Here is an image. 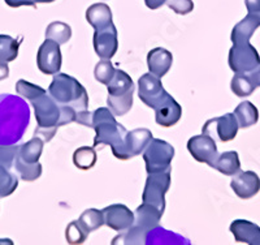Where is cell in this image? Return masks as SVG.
<instances>
[{
	"mask_svg": "<svg viewBox=\"0 0 260 245\" xmlns=\"http://www.w3.org/2000/svg\"><path fill=\"white\" fill-rule=\"evenodd\" d=\"M30 110L26 102L12 94H0V145H15L29 127Z\"/></svg>",
	"mask_w": 260,
	"mask_h": 245,
	"instance_id": "obj_1",
	"label": "cell"
},
{
	"mask_svg": "<svg viewBox=\"0 0 260 245\" xmlns=\"http://www.w3.org/2000/svg\"><path fill=\"white\" fill-rule=\"evenodd\" d=\"M48 94L59 104L73 107L77 113L86 111L89 107V95L86 89L78 83V80L69 74H53Z\"/></svg>",
	"mask_w": 260,
	"mask_h": 245,
	"instance_id": "obj_2",
	"label": "cell"
},
{
	"mask_svg": "<svg viewBox=\"0 0 260 245\" xmlns=\"http://www.w3.org/2000/svg\"><path fill=\"white\" fill-rule=\"evenodd\" d=\"M94 148L99 145H108L112 149V153L116 158L121 159L124 151L125 141H126L127 130L115 118L110 120H104L95 125Z\"/></svg>",
	"mask_w": 260,
	"mask_h": 245,
	"instance_id": "obj_3",
	"label": "cell"
},
{
	"mask_svg": "<svg viewBox=\"0 0 260 245\" xmlns=\"http://www.w3.org/2000/svg\"><path fill=\"white\" fill-rule=\"evenodd\" d=\"M171 174L172 169L148 174L145 189H143L142 202L152 205V206L157 207L161 213H164L166 193L168 192L169 186H171Z\"/></svg>",
	"mask_w": 260,
	"mask_h": 245,
	"instance_id": "obj_4",
	"label": "cell"
},
{
	"mask_svg": "<svg viewBox=\"0 0 260 245\" xmlns=\"http://www.w3.org/2000/svg\"><path fill=\"white\" fill-rule=\"evenodd\" d=\"M175 157V148L169 142L160 139H152L143 151L147 174L166 171L171 169L172 159Z\"/></svg>",
	"mask_w": 260,
	"mask_h": 245,
	"instance_id": "obj_5",
	"label": "cell"
},
{
	"mask_svg": "<svg viewBox=\"0 0 260 245\" xmlns=\"http://www.w3.org/2000/svg\"><path fill=\"white\" fill-rule=\"evenodd\" d=\"M229 67L234 73H251L260 65V57L256 48L247 43L233 44L229 51Z\"/></svg>",
	"mask_w": 260,
	"mask_h": 245,
	"instance_id": "obj_6",
	"label": "cell"
},
{
	"mask_svg": "<svg viewBox=\"0 0 260 245\" xmlns=\"http://www.w3.org/2000/svg\"><path fill=\"white\" fill-rule=\"evenodd\" d=\"M240 129V124L237 121L234 114L228 113L219 118H213L206 121L202 128V133L208 134L212 139H217L221 142L233 141Z\"/></svg>",
	"mask_w": 260,
	"mask_h": 245,
	"instance_id": "obj_7",
	"label": "cell"
},
{
	"mask_svg": "<svg viewBox=\"0 0 260 245\" xmlns=\"http://www.w3.org/2000/svg\"><path fill=\"white\" fill-rule=\"evenodd\" d=\"M30 102H31V106L34 108L38 127L59 128L61 110H60V104L50 94L47 95V93H46V94L41 95V97L36 98V99H32Z\"/></svg>",
	"mask_w": 260,
	"mask_h": 245,
	"instance_id": "obj_8",
	"label": "cell"
},
{
	"mask_svg": "<svg viewBox=\"0 0 260 245\" xmlns=\"http://www.w3.org/2000/svg\"><path fill=\"white\" fill-rule=\"evenodd\" d=\"M138 95L139 99L146 106L155 110L169 94L164 90V86L159 77L148 72V73L142 74L138 80Z\"/></svg>",
	"mask_w": 260,
	"mask_h": 245,
	"instance_id": "obj_9",
	"label": "cell"
},
{
	"mask_svg": "<svg viewBox=\"0 0 260 245\" xmlns=\"http://www.w3.org/2000/svg\"><path fill=\"white\" fill-rule=\"evenodd\" d=\"M61 51L60 44L53 39L46 38L37 53V65L39 71L45 74H56L61 69Z\"/></svg>",
	"mask_w": 260,
	"mask_h": 245,
	"instance_id": "obj_10",
	"label": "cell"
},
{
	"mask_svg": "<svg viewBox=\"0 0 260 245\" xmlns=\"http://www.w3.org/2000/svg\"><path fill=\"white\" fill-rule=\"evenodd\" d=\"M187 150L197 162L206 163L211 167L219 155L215 139H212L208 134H204V133L191 137L187 141Z\"/></svg>",
	"mask_w": 260,
	"mask_h": 245,
	"instance_id": "obj_11",
	"label": "cell"
},
{
	"mask_svg": "<svg viewBox=\"0 0 260 245\" xmlns=\"http://www.w3.org/2000/svg\"><path fill=\"white\" fill-rule=\"evenodd\" d=\"M92 43L95 52L101 59H112L118 48L117 29L113 22L103 29L95 30Z\"/></svg>",
	"mask_w": 260,
	"mask_h": 245,
	"instance_id": "obj_12",
	"label": "cell"
},
{
	"mask_svg": "<svg viewBox=\"0 0 260 245\" xmlns=\"http://www.w3.org/2000/svg\"><path fill=\"white\" fill-rule=\"evenodd\" d=\"M104 223L115 231L124 232L134 223V213L126 205L115 204L103 209Z\"/></svg>",
	"mask_w": 260,
	"mask_h": 245,
	"instance_id": "obj_13",
	"label": "cell"
},
{
	"mask_svg": "<svg viewBox=\"0 0 260 245\" xmlns=\"http://www.w3.org/2000/svg\"><path fill=\"white\" fill-rule=\"evenodd\" d=\"M233 192L242 200L254 197L260 190V179L254 171H238L231 181Z\"/></svg>",
	"mask_w": 260,
	"mask_h": 245,
	"instance_id": "obj_14",
	"label": "cell"
},
{
	"mask_svg": "<svg viewBox=\"0 0 260 245\" xmlns=\"http://www.w3.org/2000/svg\"><path fill=\"white\" fill-rule=\"evenodd\" d=\"M152 139V132L147 128H138L127 132L121 160H127L143 153Z\"/></svg>",
	"mask_w": 260,
	"mask_h": 245,
	"instance_id": "obj_15",
	"label": "cell"
},
{
	"mask_svg": "<svg viewBox=\"0 0 260 245\" xmlns=\"http://www.w3.org/2000/svg\"><path fill=\"white\" fill-rule=\"evenodd\" d=\"M162 214L164 213H161L157 207L143 202V204L134 211L133 227L139 230L142 233H145L146 236H147L148 232H150L152 228L159 226Z\"/></svg>",
	"mask_w": 260,
	"mask_h": 245,
	"instance_id": "obj_16",
	"label": "cell"
},
{
	"mask_svg": "<svg viewBox=\"0 0 260 245\" xmlns=\"http://www.w3.org/2000/svg\"><path fill=\"white\" fill-rule=\"evenodd\" d=\"M182 116V107L171 94L155 108V119L161 127H173Z\"/></svg>",
	"mask_w": 260,
	"mask_h": 245,
	"instance_id": "obj_17",
	"label": "cell"
},
{
	"mask_svg": "<svg viewBox=\"0 0 260 245\" xmlns=\"http://www.w3.org/2000/svg\"><path fill=\"white\" fill-rule=\"evenodd\" d=\"M231 232L237 242H245L248 245H260V227L246 219H237L232 222Z\"/></svg>",
	"mask_w": 260,
	"mask_h": 245,
	"instance_id": "obj_18",
	"label": "cell"
},
{
	"mask_svg": "<svg viewBox=\"0 0 260 245\" xmlns=\"http://www.w3.org/2000/svg\"><path fill=\"white\" fill-rule=\"evenodd\" d=\"M172 63H173V55L167 48H152L147 53L148 71L159 77V78H161L162 76H166L172 67Z\"/></svg>",
	"mask_w": 260,
	"mask_h": 245,
	"instance_id": "obj_19",
	"label": "cell"
},
{
	"mask_svg": "<svg viewBox=\"0 0 260 245\" xmlns=\"http://www.w3.org/2000/svg\"><path fill=\"white\" fill-rule=\"evenodd\" d=\"M260 26V21L254 16L248 15L243 20H241L232 30L231 39L233 44L238 43H247L251 39L252 34L256 32L257 28Z\"/></svg>",
	"mask_w": 260,
	"mask_h": 245,
	"instance_id": "obj_20",
	"label": "cell"
},
{
	"mask_svg": "<svg viewBox=\"0 0 260 245\" xmlns=\"http://www.w3.org/2000/svg\"><path fill=\"white\" fill-rule=\"evenodd\" d=\"M86 20L95 30L103 29L112 24V11L107 4H92L86 11Z\"/></svg>",
	"mask_w": 260,
	"mask_h": 245,
	"instance_id": "obj_21",
	"label": "cell"
},
{
	"mask_svg": "<svg viewBox=\"0 0 260 245\" xmlns=\"http://www.w3.org/2000/svg\"><path fill=\"white\" fill-rule=\"evenodd\" d=\"M220 174L226 176H234L241 170V162L237 151H225L219 154L212 166Z\"/></svg>",
	"mask_w": 260,
	"mask_h": 245,
	"instance_id": "obj_22",
	"label": "cell"
},
{
	"mask_svg": "<svg viewBox=\"0 0 260 245\" xmlns=\"http://www.w3.org/2000/svg\"><path fill=\"white\" fill-rule=\"evenodd\" d=\"M234 115H236L237 121L240 124V128H248L252 127L257 123L259 120V111L256 107L248 101L241 102L238 106L234 110Z\"/></svg>",
	"mask_w": 260,
	"mask_h": 245,
	"instance_id": "obj_23",
	"label": "cell"
},
{
	"mask_svg": "<svg viewBox=\"0 0 260 245\" xmlns=\"http://www.w3.org/2000/svg\"><path fill=\"white\" fill-rule=\"evenodd\" d=\"M107 90H108V95H121L130 90H136V86H134L132 77L126 72H124L122 69H116L115 77L107 85Z\"/></svg>",
	"mask_w": 260,
	"mask_h": 245,
	"instance_id": "obj_24",
	"label": "cell"
},
{
	"mask_svg": "<svg viewBox=\"0 0 260 245\" xmlns=\"http://www.w3.org/2000/svg\"><path fill=\"white\" fill-rule=\"evenodd\" d=\"M133 94L134 90L125 93L121 95H108L107 98V104L108 108L112 111L115 116H124L133 107Z\"/></svg>",
	"mask_w": 260,
	"mask_h": 245,
	"instance_id": "obj_25",
	"label": "cell"
},
{
	"mask_svg": "<svg viewBox=\"0 0 260 245\" xmlns=\"http://www.w3.org/2000/svg\"><path fill=\"white\" fill-rule=\"evenodd\" d=\"M43 140H41L39 137H32L29 142L24 145H20V149H18L17 155L27 163H38L39 158L42 155V151H43Z\"/></svg>",
	"mask_w": 260,
	"mask_h": 245,
	"instance_id": "obj_26",
	"label": "cell"
},
{
	"mask_svg": "<svg viewBox=\"0 0 260 245\" xmlns=\"http://www.w3.org/2000/svg\"><path fill=\"white\" fill-rule=\"evenodd\" d=\"M13 167L17 171L20 179L24 181H36L42 175V165L41 163H27L24 162L20 157H16Z\"/></svg>",
	"mask_w": 260,
	"mask_h": 245,
	"instance_id": "obj_27",
	"label": "cell"
},
{
	"mask_svg": "<svg viewBox=\"0 0 260 245\" xmlns=\"http://www.w3.org/2000/svg\"><path fill=\"white\" fill-rule=\"evenodd\" d=\"M96 151H95L94 148H90V146L78 148L73 154L74 166H76L77 169L83 170V171L92 169L95 166V163H96Z\"/></svg>",
	"mask_w": 260,
	"mask_h": 245,
	"instance_id": "obj_28",
	"label": "cell"
},
{
	"mask_svg": "<svg viewBox=\"0 0 260 245\" xmlns=\"http://www.w3.org/2000/svg\"><path fill=\"white\" fill-rule=\"evenodd\" d=\"M20 41L12 37L0 34V62L9 63L17 59Z\"/></svg>",
	"mask_w": 260,
	"mask_h": 245,
	"instance_id": "obj_29",
	"label": "cell"
},
{
	"mask_svg": "<svg viewBox=\"0 0 260 245\" xmlns=\"http://www.w3.org/2000/svg\"><path fill=\"white\" fill-rule=\"evenodd\" d=\"M46 38L53 39L59 44H64L72 38V28L61 21H53L46 29Z\"/></svg>",
	"mask_w": 260,
	"mask_h": 245,
	"instance_id": "obj_30",
	"label": "cell"
},
{
	"mask_svg": "<svg viewBox=\"0 0 260 245\" xmlns=\"http://www.w3.org/2000/svg\"><path fill=\"white\" fill-rule=\"evenodd\" d=\"M232 92L237 95V97L245 98L251 95L254 93L255 88L254 83L251 81L250 76H247L246 73H236L234 77L232 78L231 83Z\"/></svg>",
	"mask_w": 260,
	"mask_h": 245,
	"instance_id": "obj_31",
	"label": "cell"
},
{
	"mask_svg": "<svg viewBox=\"0 0 260 245\" xmlns=\"http://www.w3.org/2000/svg\"><path fill=\"white\" fill-rule=\"evenodd\" d=\"M155 233L160 235L159 236H154V235H147L146 237V244H181V242H185V244H189V240L183 239L180 235L175 232H169V231L164 230V228L156 226L155 228H152Z\"/></svg>",
	"mask_w": 260,
	"mask_h": 245,
	"instance_id": "obj_32",
	"label": "cell"
},
{
	"mask_svg": "<svg viewBox=\"0 0 260 245\" xmlns=\"http://www.w3.org/2000/svg\"><path fill=\"white\" fill-rule=\"evenodd\" d=\"M78 221L82 223L83 227L87 230V232H92V231H96L98 228H101L102 226H104V214L103 210L98 209H87L85 210L81 216L78 218Z\"/></svg>",
	"mask_w": 260,
	"mask_h": 245,
	"instance_id": "obj_33",
	"label": "cell"
},
{
	"mask_svg": "<svg viewBox=\"0 0 260 245\" xmlns=\"http://www.w3.org/2000/svg\"><path fill=\"white\" fill-rule=\"evenodd\" d=\"M18 186V179L9 169L0 165V198L12 195Z\"/></svg>",
	"mask_w": 260,
	"mask_h": 245,
	"instance_id": "obj_34",
	"label": "cell"
},
{
	"mask_svg": "<svg viewBox=\"0 0 260 245\" xmlns=\"http://www.w3.org/2000/svg\"><path fill=\"white\" fill-rule=\"evenodd\" d=\"M87 236H89V232L78 219L71 222L65 230V237L69 244H82L87 239Z\"/></svg>",
	"mask_w": 260,
	"mask_h": 245,
	"instance_id": "obj_35",
	"label": "cell"
},
{
	"mask_svg": "<svg viewBox=\"0 0 260 245\" xmlns=\"http://www.w3.org/2000/svg\"><path fill=\"white\" fill-rule=\"evenodd\" d=\"M16 92L22 98L27 99V101H32V99H36V98L46 94L45 89L36 85V84L29 83L26 80H18L16 83Z\"/></svg>",
	"mask_w": 260,
	"mask_h": 245,
	"instance_id": "obj_36",
	"label": "cell"
},
{
	"mask_svg": "<svg viewBox=\"0 0 260 245\" xmlns=\"http://www.w3.org/2000/svg\"><path fill=\"white\" fill-rule=\"evenodd\" d=\"M115 73L116 69L112 63H111V60L102 59L101 62L95 65V78H96V81L103 84V85H108L112 81L113 77H115Z\"/></svg>",
	"mask_w": 260,
	"mask_h": 245,
	"instance_id": "obj_37",
	"label": "cell"
},
{
	"mask_svg": "<svg viewBox=\"0 0 260 245\" xmlns=\"http://www.w3.org/2000/svg\"><path fill=\"white\" fill-rule=\"evenodd\" d=\"M18 146L17 144L15 145H0V165L11 169L15 165V159L17 157L18 153Z\"/></svg>",
	"mask_w": 260,
	"mask_h": 245,
	"instance_id": "obj_38",
	"label": "cell"
},
{
	"mask_svg": "<svg viewBox=\"0 0 260 245\" xmlns=\"http://www.w3.org/2000/svg\"><path fill=\"white\" fill-rule=\"evenodd\" d=\"M167 6L176 12L177 15L185 16L192 12L194 9V3L192 0H167Z\"/></svg>",
	"mask_w": 260,
	"mask_h": 245,
	"instance_id": "obj_39",
	"label": "cell"
},
{
	"mask_svg": "<svg viewBox=\"0 0 260 245\" xmlns=\"http://www.w3.org/2000/svg\"><path fill=\"white\" fill-rule=\"evenodd\" d=\"M60 110H61V115H60L59 127L71 124V123H76L77 111H76L73 107L67 106V104H60Z\"/></svg>",
	"mask_w": 260,
	"mask_h": 245,
	"instance_id": "obj_40",
	"label": "cell"
},
{
	"mask_svg": "<svg viewBox=\"0 0 260 245\" xmlns=\"http://www.w3.org/2000/svg\"><path fill=\"white\" fill-rule=\"evenodd\" d=\"M57 127L53 128H42V127H37L36 132H34V136L39 137L41 140H43V142H50L51 140L53 139V136L56 134Z\"/></svg>",
	"mask_w": 260,
	"mask_h": 245,
	"instance_id": "obj_41",
	"label": "cell"
},
{
	"mask_svg": "<svg viewBox=\"0 0 260 245\" xmlns=\"http://www.w3.org/2000/svg\"><path fill=\"white\" fill-rule=\"evenodd\" d=\"M248 15L254 16L260 21V0H245Z\"/></svg>",
	"mask_w": 260,
	"mask_h": 245,
	"instance_id": "obj_42",
	"label": "cell"
},
{
	"mask_svg": "<svg viewBox=\"0 0 260 245\" xmlns=\"http://www.w3.org/2000/svg\"><path fill=\"white\" fill-rule=\"evenodd\" d=\"M76 123L81 125H85V127L92 128V113L90 111H81L77 113V118H76Z\"/></svg>",
	"mask_w": 260,
	"mask_h": 245,
	"instance_id": "obj_43",
	"label": "cell"
},
{
	"mask_svg": "<svg viewBox=\"0 0 260 245\" xmlns=\"http://www.w3.org/2000/svg\"><path fill=\"white\" fill-rule=\"evenodd\" d=\"M8 7L12 8H18V7H36V2L34 0H4Z\"/></svg>",
	"mask_w": 260,
	"mask_h": 245,
	"instance_id": "obj_44",
	"label": "cell"
},
{
	"mask_svg": "<svg viewBox=\"0 0 260 245\" xmlns=\"http://www.w3.org/2000/svg\"><path fill=\"white\" fill-rule=\"evenodd\" d=\"M146 7L150 9H157L167 4V0H145Z\"/></svg>",
	"mask_w": 260,
	"mask_h": 245,
	"instance_id": "obj_45",
	"label": "cell"
},
{
	"mask_svg": "<svg viewBox=\"0 0 260 245\" xmlns=\"http://www.w3.org/2000/svg\"><path fill=\"white\" fill-rule=\"evenodd\" d=\"M248 76H250L251 81L254 83L255 88H260V65L255 71H252L251 73H248Z\"/></svg>",
	"mask_w": 260,
	"mask_h": 245,
	"instance_id": "obj_46",
	"label": "cell"
},
{
	"mask_svg": "<svg viewBox=\"0 0 260 245\" xmlns=\"http://www.w3.org/2000/svg\"><path fill=\"white\" fill-rule=\"evenodd\" d=\"M9 76V68H8V63L0 62V81L6 80Z\"/></svg>",
	"mask_w": 260,
	"mask_h": 245,
	"instance_id": "obj_47",
	"label": "cell"
},
{
	"mask_svg": "<svg viewBox=\"0 0 260 245\" xmlns=\"http://www.w3.org/2000/svg\"><path fill=\"white\" fill-rule=\"evenodd\" d=\"M37 4L38 3H52V2H55V0H34Z\"/></svg>",
	"mask_w": 260,
	"mask_h": 245,
	"instance_id": "obj_48",
	"label": "cell"
}]
</instances>
